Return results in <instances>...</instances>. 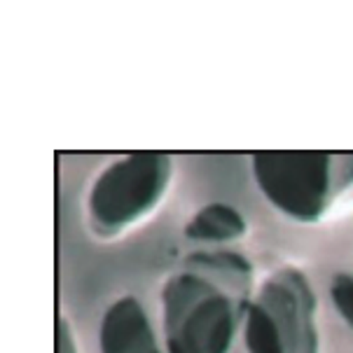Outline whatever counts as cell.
<instances>
[{
	"instance_id": "52a82bcc",
	"label": "cell",
	"mask_w": 353,
	"mask_h": 353,
	"mask_svg": "<svg viewBox=\"0 0 353 353\" xmlns=\"http://www.w3.org/2000/svg\"><path fill=\"white\" fill-rule=\"evenodd\" d=\"M330 302L346 327L353 330V274L337 272L330 281Z\"/></svg>"
},
{
	"instance_id": "8992f818",
	"label": "cell",
	"mask_w": 353,
	"mask_h": 353,
	"mask_svg": "<svg viewBox=\"0 0 353 353\" xmlns=\"http://www.w3.org/2000/svg\"><path fill=\"white\" fill-rule=\"evenodd\" d=\"M248 234V223L234 206L223 201L206 203L185 225V236L196 243L225 246Z\"/></svg>"
},
{
	"instance_id": "277c9868",
	"label": "cell",
	"mask_w": 353,
	"mask_h": 353,
	"mask_svg": "<svg viewBox=\"0 0 353 353\" xmlns=\"http://www.w3.org/2000/svg\"><path fill=\"white\" fill-rule=\"evenodd\" d=\"M173 181L166 152H131L105 166L87 196V220L101 239H115L145 220Z\"/></svg>"
},
{
	"instance_id": "5b68a950",
	"label": "cell",
	"mask_w": 353,
	"mask_h": 353,
	"mask_svg": "<svg viewBox=\"0 0 353 353\" xmlns=\"http://www.w3.org/2000/svg\"><path fill=\"white\" fill-rule=\"evenodd\" d=\"M99 353H166L139 297L122 295L108 304L99 323Z\"/></svg>"
},
{
	"instance_id": "6da1fadb",
	"label": "cell",
	"mask_w": 353,
	"mask_h": 353,
	"mask_svg": "<svg viewBox=\"0 0 353 353\" xmlns=\"http://www.w3.org/2000/svg\"><path fill=\"white\" fill-rule=\"evenodd\" d=\"M255 292L248 257L211 248L190 253L159 292L166 353H230Z\"/></svg>"
},
{
	"instance_id": "7a4b0ae2",
	"label": "cell",
	"mask_w": 353,
	"mask_h": 353,
	"mask_svg": "<svg viewBox=\"0 0 353 353\" xmlns=\"http://www.w3.org/2000/svg\"><path fill=\"white\" fill-rule=\"evenodd\" d=\"M230 353H321L319 297L302 269H274L253 292Z\"/></svg>"
},
{
	"instance_id": "ba28073f",
	"label": "cell",
	"mask_w": 353,
	"mask_h": 353,
	"mask_svg": "<svg viewBox=\"0 0 353 353\" xmlns=\"http://www.w3.org/2000/svg\"><path fill=\"white\" fill-rule=\"evenodd\" d=\"M57 353H80L75 342V332L65 316H59L57 321Z\"/></svg>"
},
{
	"instance_id": "3957f363",
	"label": "cell",
	"mask_w": 353,
	"mask_h": 353,
	"mask_svg": "<svg viewBox=\"0 0 353 353\" xmlns=\"http://www.w3.org/2000/svg\"><path fill=\"white\" fill-rule=\"evenodd\" d=\"M250 169L281 215L314 225L353 185V152H253Z\"/></svg>"
}]
</instances>
